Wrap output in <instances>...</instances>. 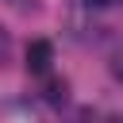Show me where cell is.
I'll return each mask as SVG.
<instances>
[{
  "mask_svg": "<svg viewBox=\"0 0 123 123\" xmlns=\"http://www.w3.org/2000/svg\"><path fill=\"white\" fill-rule=\"evenodd\" d=\"M27 62V73H35V77H42V73H50V62H54V42H46V38H35L31 46H27V54H23Z\"/></svg>",
  "mask_w": 123,
  "mask_h": 123,
  "instance_id": "6da1fadb",
  "label": "cell"
},
{
  "mask_svg": "<svg viewBox=\"0 0 123 123\" xmlns=\"http://www.w3.org/2000/svg\"><path fill=\"white\" fill-rule=\"evenodd\" d=\"M46 100H50V104H65V100H69V81H62V77L46 81Z\"/></svg>",
  "mask_w": 123,
  "mask_h": 123,
  "instance_id": "7a4b0ae2",
  "label": "cell"
},
{
  "mask_svg": "<svg viewBox=\"0 0 123 123\" xmlns=\"http://www.w3.org/2000/svg\"><path fill=\"white\" fill-rule=\"evenodd\" d=\"M88 4H92V8H111L115 0H88Z\"/></svg>",
  "mask_w": 123,
  "mask_h": 123,
  "instance_id": "3957f363",
  "label": "cell"
}]
</instances>
